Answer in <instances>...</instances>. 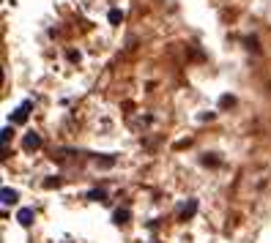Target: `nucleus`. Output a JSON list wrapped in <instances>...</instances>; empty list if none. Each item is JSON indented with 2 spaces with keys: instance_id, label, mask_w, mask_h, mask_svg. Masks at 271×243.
Masks as SVG:
<instances>
[{
  "instance_id": "nucleus-1",
  "label": "nucleus",
  "mask_w": 271,
  "mask_h": 243,
  "mask_svg": "<svg viewBox=\"0 0 271 243\" xmlns=\"http://www.w3.org/2000/svg\"><path fill=\"white\" fill-rule=\"evenodd\" d=\"M22 148L25 151H38V148H42V137H38L36 131H28L25 139H22Z\"/></svg>"
},
{
  "instance_id": "nucleus-2",
  "label": "nucleus",
  "mask_w": 271,
  "mask_h": 243,
  "mask_svg": "<svg viewBox=\"0 0 271 243\" xmlns=\"http://www.w3.org/2000/svg\"><path fill=\"white\" fill-rule=\"evenodd\" d=\"M28 112H30V101H25L22 107H17V110H14V118H11V120H14V123H25V120H28Z\"/></svg>"
},
{
  "instance_id": "nucleus-3",
  "label": "nucleus",
  "mask_w": 271,
  "mask_h": 243,
  "mask_svg": "<svg viewBox=\"0 0 271 243\" xmlns=\"http://www.w3.org/2000/svg\"><path fill=\"white\" fill-rule=\"evenodd\" d=\"M129 219H132V213H129L126 208H118V211L112 213V221H115L118 227H126V224H129Z\"/></svg>"
},
{
  "instance_id": "nucleus-4",
  "label": "nucleus",
  "mask_w": 271,
  "mask_h": 243,
  "mask_svg": "<svg viewBox=\"0 0 271 243\" xmlns=\"http://www.w3.org/2000/svg\"><path fill=\"white\" fill-rule=\"evenodd\" d=\"M17 221H19L22 227H30V224H33V208H22V211L17 213Z\"/></svg>"
},
{
  "instance_id": "nucleus-5",
  "label": "nucleus",
  "mask_w": 271,
  "mask_h": 243,
  "mask_svg": "<svg viewBox=\"0 0 271 243\" xmlns=\"http://www.w3.org/2000/svg\"><path fill=\"white\" fill-rule=\"evenodd\" d=\"M0 197H3V205H14V202H17V197H19V194L14 191V188H9V186H6V188H3V191H0Z\"/></svg>"
},
{
  "instance_id": "nucleus-6",
  "label": "nucleus",
  "mask_w": 271,
  "mask_h": 243,
  "mask_svg": "<svg viewBox=\"0 0 271 243\" xmlns=\"http://www.w3.org/2000/svg\"><path fill=\"white\" fill-rule=\"evenodd\" d=\"M195 211H198V202H195V200H189L186 202V205H184V211H181V219H192V216H195Z\"/></svg>"
},
{
  "instance_id": "nucleus-7",
  "label": "nucleus",
  "mask_w": 271,
  "mask_h": 243,
  "mask_svg": "<svg viewBox=\"0 0 271 243\" xmlns=\"http://www.w3.org/2000/svg\"><path fill=\"white\" fill-rule=\"evenodd\" d=\"M60 183H63V178H58V175H52V178L44 180V188H58Z\"/></svg>"
},
{
  "instance_id": "nucleus-8",
  "label": "nucleus",
  "mask_w": 271,
  "mask_h": 243,
  "mask_svg": "<svg viewBox=\"0 0 271 243\" xmlns=\"http://www.w3.org/2000/svg\"><path fill=\"white\" fill-rule=\"evenodd\" d=\"M88 200H96V202H107V194L101 191V188H96V191H91V194H88Z\"/></svg>"
},
{
  "instance_id": "nucleus-9",
  "label": "nucleus",
  "mask_w": 271,
  "mask_h": 243,
  "mask_svg": "<svg viewBox=\"0 0 271 243\" xmlns=\"http://www.w3.org/2000/svg\"><path fill=\"white\" fill-rule=\"evenodd\" d=\"M121 19H124V14H121L118 9H112V11H110V22H112V25H118Z\"/></svg>"
},
{
  "instance_id": "nucleus-10",
  "label": "nucleus",
  "mask_w": 271,
  "mask_h": 243,
  "mask_svg": "<svg viewBox=\"0 0 271 243\" xmlns=\"http://www.w3.org/2000/svg\"><path fill=\"white\" fill-rule=\"evenodd\" d=\"M96 164H101V167H112V164H115V156H104V159H96Z\"/></svg>"
},
{
  "instance_id": "nucleus-11",
  "label": "nucleus",
  "mask_w": 271,
  "mask_h": 243,
  "mask_svg": "<svg viewBox=\"0 0 271 243\" xmlns=\"http://www.w3.org/2000/svg\"><path fill=\"white\" fill-rule=\"evenodd\" d=\"M11 134H14V131H11V126H6V129H3V137H0V139H3V145H9Z\"/></svg>"
},
{
  "instance_id": "nucleus-12",
  "label": "nucleus",
  "mask_w": 271,
  "mask_h": 243,
  "mask_svg": "<svg viewBox=\"0 0 271 243\" xmlns=\"http://www.w3.org/2000/svg\"><path fill=\"white\" fill-rule=\"evenodd\" d=\"M233 101H236L233 96H222V101H219V104H222V107H233Z\"/></svg>"
}]
</instances>
